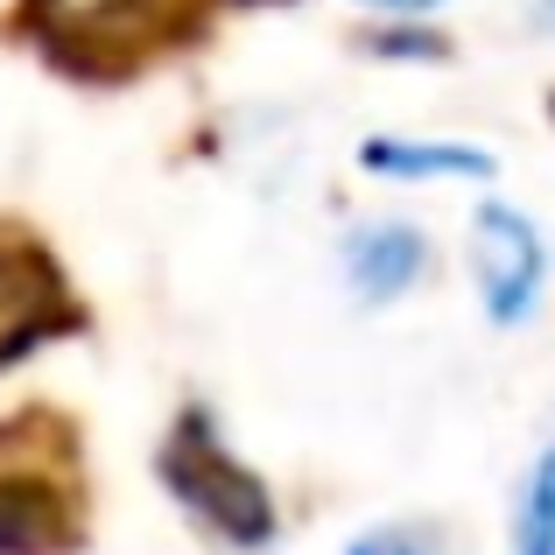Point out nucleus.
Masks as SVG:
<instances>
[{
  "mask_svg": "<svg viewBox=\"0 0 555 555\" xmlns=\"http://www.w3.org/2000/svg\"><path fill=\"white\" fill-rule=\"evenodd\" d=\"M528 22L542 28V36H555V0H534V8H528Z\"/></svg>",
  "mask_w": 555,
  "mask_h": 555,
  "instance_id": "9b49d317",
  "label": "nucleus"
},
{
  "mask_svg": "<svg viewBox=\"0 0 555 555\" xmlns=\"http://www.w3.org/2000/svg\"><path fill=\"white\" fill-rule=\"evenodd\" d=\"M338 268H345V288L359 302H401L429 274V240L408 218H366V225L345 232Z\"/></svg>",
  "mask_w": 555,
  "mask_h": 555,
  "instance_id": "7ed1b4c3",
  "label": "nucleus"
},
{
  "mask_svg": "<svg viewBox=\"0 0 555 555\" xmlns=\"http://www.w3.org/2000/svg\"><path fill=\"white\" fill-rule=\"evenodd\" d=\"M64 534V500L42 478H0V555H50Z\"/></svg>",
  "mask_w": 555,
  "mask_h": 555,
  "instance_id": "423d86ee",
  "label": "nucleus"
},
{
  "mask_svg": "<svg viewBox=\"0 0 555 555\" xmlns=\"http://www.w3.org/2000/svg\"><path fill=\"white\" fill-rule=\"evenodd\" d=\"M163 486L177 492L190 514L211 534H225L232 548H268L274 542V500L240 457H225V443L211 436L204 415H183L163 443Z\"/></svg>",
  "mask_w": 555,
  "mask_h": 555,
  "instance_id": "f257e3e1",
  "label": "nucleus"
},
{
  "mask_svg": "<svg viewBox=\"0 0 555 555\" xmlns=\"http://www.w3.org/2000/svg\"><path fill=\"white\" fill-rule=\"evenodd\" d=\"M366 8H379V14H436L443 0H366Z\"/></svg>",
  "mask_w": 555,
  "mask_h": 555,
  "instance_id": "9d476101",
  "label": "nucleus"
},
{
  "mask_svg": "<svg viewBox=\"0 0 555 555\" xmlns=\"http://www.w3.org/2000/svg\"><path fill=\"white\" fill-rule=\"evenodd\" d=\"M64 317V282L42 254H22V246H0V366L42 345Z\"/></svg>",
  "mask_w": 555,
  "mask_h": 555,
  "instance_id": "20e7f679",
  "label": "nucleus"
},
{
  "mask_svg": "<svg viewBox=\"0 0 555 555\" xmlns=\"http://www.w3.org/2000/svg\"><path fill=\"white\" fill-rule=\"evenodd\" d=\"M472 282L486 296V317L492 324H528L534 302L548 288V246L534 232L528 211L514 204H486L472 218Z\"/></svg>",
  "mask_w": 555,
  "mask_h": 555,
  "instance_id": "f03ea898",
  "label": "nucleus"
},
{
  "mask_svg": "<svg viewBox=\"0 0 555 555\" xmlns=\"http://www.w3.org/2000/svg\"><path fill=\"white\" fill-rule=\"evenodd\" d=\"M50 36H64L70 50L85 42H134L155 22V0H36Z\"/></svg>",
  "mask_w": 555,
  "mask_h": 555,
  "instance_id": "0eeeda50",
  "label": "nucleus"
},
{
  "mask_svg": "<svg viewBox=\"0 0 555 555\" xmlns=\"http://www.w3.org/2000/svg\"><path fill=\"white\" fill-rule=\"evenodd\" d=\"M359 163L373 177H393V183H478L492 177V155L472 149V141H408V134H373L359 149Z\"/></svg>",
  "mask_w": 555,
  "mask_h": 555,
  "instance_id": "39448f33",
  "label": "nucleus"
},
{
  "mask_svg": "<svg viewBox=\"0 0 555 555\" xmlns=\"http://www.w3.org/2000/svg\"><path fill=\"white\" fill-rule=\"evenodd\" d=\"M352 555H422L415 542H401V534H366V542H359Z\"/></svg>",
  "mask_w": 555,
  "mask_h": 555,
  "instance_id": "1a4fd4ad",
  "label": "nucleus"
},
{
  "mask_svg": "<svg viewBox=\"0 0 555 555\" xmlns=\"http://www.w3.org/2000/svg\"><path fill=\"white\" fill-rule=\"evenodd\" d=\"M514 555H555V443L534 457L514 500Z\"/></svg>",
  "mask_w": 555,
  "mask_h": 555,
  "instance_id": "6e6552de",
  "label": "nucleus"
}]
</instances>
